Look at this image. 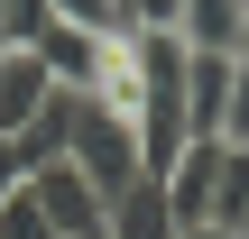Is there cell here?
Listing matches in <instances>:
<instances>
[{"instance_id": "5", "label": "cell", "mask_w": 249, "mask_h": 239, "mask_svg": "<svg viewBox=\"0 0 249 239\" xmlns=\"http://www.w3.org/2000/svg\"><path fill=\"white\" fill-rule=\"evenodd\" d=\"M37 64L55 74V92H92V74H102V37H92V28L46 18V28H37Z\"/></svg>"}, {"instance_id": "4", "label": "cell", "mask_w": 249, "mask_h": 239, "mask_svg": "<svg viewBox=\"0 0 249 239\" xmlns=\"http://www.w3.org/2000/svg\"><path fill=\"white\" fill-rule=\"evenodd\" d=\"M46 101H55V74L37 64V46H0V138H28Z\"/></svg>"}, {"instance_id": "13", "label": "cell", "mask_w": 249, "mask_h": 239, "mask_svg": "<svg viewBox=\"0 0 249 239\" xmlns=\"http://www.w3.org/2000/svg\"><path fill=\"white\" fill-rule=\"evenodd\" d=\"M55 9L46 0H0V28H9V46H37V28H46Z\"/></svg>"}, {"instance_id": "1", "label": "cell", "mask_w": 249, "mask_h": 239, "mask_svg": "<svg viewBox=\"0 0 249 239\" xmlns=\"http://www.w3.org/2000/svg\"><path fill=\"white\" fill-rule=\"evenodd\" d=\"M65 157L102 184V203L111 193H129L139 175H148V157H139V129L111 111V101H92V92H65Z\"/></svg>"}, {"instance_id": "10", "label": "cell", "mask_w": 249, "mask_h": 239, "mask_svg": "<svg viewBox=\"0 0 249 239\" xmlns=\"http://www.w3.org/2000/svg\"><path fill=\"white\" fill-rule=\"evenodd\" d=\"M46 9H55L65 28H92V37H111V28H129V9H120V0H46Z\"/></svg>"}, {"instance_id": "9", "label": "cell", "mask_w": 249, "mask_h": 239, "mask_svg": "<svg viewBox=\"0 0 249 239\" xmlns=\"http://www.w3.org/2000/svg\"><path fill=\"white\" fill-rule=\"evenodd\" d=\"M240 212H249V147H222V193H213V221H222V230H240Z\"/></svg>"}, {"instance_id": "16", "label": "cell", "mask_w": 249, "mask_h": 239, "mask_svg": "<svg viewBox=\"0 0 249 239\" xmlns=\"http://www.w3.org/2000/svg\"><path fill=\"white\" fill-rule=\"evenodd\" d=\"M240 55H249V28H240Z\"/></svg>"}, {"instance_id": "2", "label": "cell", "mask_w": 249, "mask_h": 239, "mask_svg": "<svg viewBox=\"0 0 249 239\" xmlns=\"http://www.w3.org/2000/svg\"><path fill=\"white\" fill-rule=\"evenodd\" d=\"M28 193H37V212H46V230L55 239H102V184L74 166V157H46V166H28Z\"/></svg>"}, {"instance_id": "14", "label": "cell", "mask_w": 249, "mask_h": 239, "mask_svg": "<svg viewBox=\"0 0 249 239\" xmlns=\"http://www.w3.org/2000/svg\"><path fill=\"white\" fill-rule=\"evenodd\" d=\"M18 184H28V147H18V138H0V203H9Z\"/></svg>"}, {"instance_id": "15", "label": "cell", "mask_w": 249, "mask_h": 239, "mask_svg": "<svg viewBox=\"0 0 249 239\" xmlns=\"http://www.w3.org/2000/svg\"><path fill=\"white\" fill-rule=\"evenodd\" d=\"M176 239H240V230H222V221H194V230H176Z\"/></svg>"}, {"instance_id": "7", "label": "cell", "mask_w": 249, "mask_h": 239, "mask_svg": "<svg viewBox=\"0 0 249 239\" xmlns=\"http://www.w3.org/2000/svg\"><path fill=\"white\" fill-rule=\"evenodd\" d=\"M231 64H240V55H185V129H194V138H222Z\"/></svg>"}, {"instance_id": "17", "label": "cell", "mask_w": 249, "mask_h": 239, "mask_svg": "<svg viewBox=\"0 0 249 239\" xmlns=\"http://www.w3.org/2000/svg\"><path fill=\"white\" fill-rule=\"evenodd\" d=\"M240 239H249V212H240Z\"/></svg>"}, {"instance_id": "6", "label": "cell", "mask_w": 249, "mask_h": 239, "mask_svg": "<svg viewBox=\"0 0 249 239\" xmlns=\"http://www.w3.org/2000/svg\"><path fill=\"white\" fill-rule=\"evenodd\" d=\"M102 239H176V203H166V184H157V175H139L129 193H111Z\"/></svg>"}, {"instance_id": "8", "label": "cell", "mask_w": 249, "mask_h": 239, "mask_svg": "<svg viewBox=\"0 0 249 239\" xmlns=\"http://www.w3.org/2000/svg\"><path fill=\"white\" fill-rule=\"evenodd\" d=\"M240 28H249V0H185L176 9V37L194 55H240Z\"/></svg>"}, {"instance_id": "12", "label": "cell", "mask_w": 249, "mask_h": 239, "mask_svg": "<svg viewBox=\"0 0 249 239\" xmlns=\"http://www.w3.org/2000/svg\"><path fill=\"white\" fill-rule=\"evenodd\" d=\"M222 147H249V55L231 64V111H222Z\"/></svg>"}, {"instance_id": "11", "label": "cell", "mask_w": 249, "mask_h": 239, "mask_svg": "<svg viewBox=\"0 0 249 239\" xmlns=\"http://www.w3.org/2000/svg\"><path fill=\"white\" fill-rule=\"evenodd\" d=\"M0 239H55V230H46V212H37V193H28V184H18V193L0 203Z\"/></svg>"}, {"instance_id": "3", "label": "cell", "mask_w": 249, "mask_h": 239, "mask_svg": "<svg viewBox=\"0 0 249 239\" xmlns=\"http://www.w3.org/2000/svg\"><path fill=\"white\" fill-rule=\"evenodd\" d=\"M157 184H166V203H176V230L213 221V193H222V138H185L176 166H166Z\"/></svg>"}]
</instances>
